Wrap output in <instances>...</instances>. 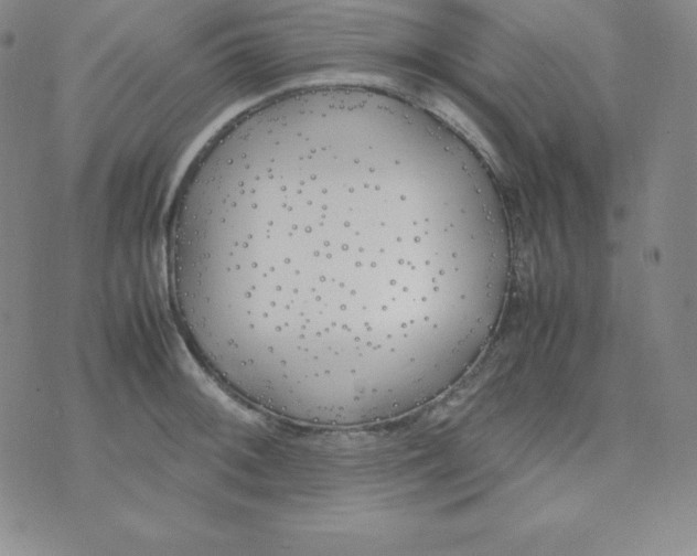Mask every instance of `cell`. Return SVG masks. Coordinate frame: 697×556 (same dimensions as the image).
<instances>
[{"instance_id":"obj_1","label":"cell","mask_w":697,"mask_h":556,"mask_svg":"<svg viewBox=\"0 0 697 556\" xmlns=\"http://www.w3.org/2000/svg\"><path fill=\"white\" fill-rule=\"evenodd\" d=\"M394 139L278 122L204 149L169 229L172 298L204 365L269 413L364 410L410 387L467 271L430 243Z\"/></svg>"}]
</instances>
